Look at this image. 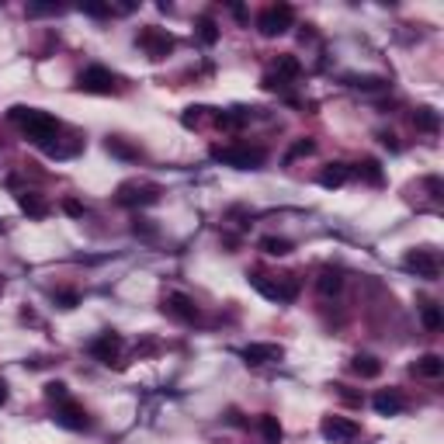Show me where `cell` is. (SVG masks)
<instances>
[{"label":"cell","instance_id":"27","mask_svg":"<svg viewBox=\"0 0 444 444\" xmlns=\"http://www.w3.org/2000/svg\"><path fill=\"white\" fill-rule=\"evenodd\" d=\"M358 174H361L368 184H382V181H385V174H382L378 160H361V163H358Z\"/></svg>","mask_w":444,"mask_h":444},{"label":"cell","instance_id":"6","mask_svg":"<svg viewBox=\"0 0 444 444\" xmlns=\"http://www.w3.org/2000/svg\"><path fill=\"white\" fill-rule=\"evenodd\" d=\"M115 198L119 205H128V208H143V205H157L160 202V184H146V181H125L119 184V191H115Z\"/></svg>","mask_w":444,"mask_h":444},{"label":"cell","instance_id":"39","mask_svg":"<svg viewBox=\"0 0 444 444\" xmlns=\"http://www.w3.org/2000/svg\"><path fill=\"white\" fill-rule=\"evenodd\" d=\"M233 18H236V21H246V11H243L240 4H233Z\"/></svg>","mask_w":444,"mask_h":444},{"label":"cell","instance_id":"9","mask_svg":"<svg viewBox=\"0 0 444 444\" xmlns=\"http://www.w3.org/2000/svg\"><path fill=\"white\" fill-rule=\"evenodd\" d=\"M83 94H115L119 90V77L112 73V70H104V66H87L80 73V80H77Z\"/></svg>","mask_w":444,"mask_h":444},{"label":"cell","instance_id":"25","mask_svg":"<svg viewBox=\"0 0 444 444\" xmlns=\"http://www.w3.org/2000/svg\"><path fill=\"white\" fill-rule=\"evenodd\" d=\"M195 28H198V42H202V45H215V42H219V25H215L212 18H198Z\"/></svg>","mask_w":444,"mask_h":444},{"label":"cell","instance_id":"10","mask_svg":"<svg viewBox=\"0 0 444 444\" xmlns=\"http://www.w3.org/2000/svg\"><path fill=\"white\" fill-rule=\"evenodd\" d=\"M163 313L174 316V320H181V323H195V320H198V306H195V299L184 295V292H170V295L163 299Z\"/></svg>","mask_w":444,"mask_h":444},{"label":"cell","instance_id":"14","mask_svg":"<svg viewBox=\"0 0 444 444\" xmlns=\"http://www.w3.org/2000/svg\"><path fill=\"white\" fill-rule=\"evenodd\" d=\"M18 208H21L28 219H45V215H49V202L42 198L39 191H21V195H18Z\"/></svg>","mask_w":444,"mask_h":444},{"label":"cell","instance_id":"2","mask_svg":"<svg viewBox=\"0 0 444 444\" xmlns=\"http://www.w3.org/2000/svg\"><path fill=\"white\" fill-rule=\"evenodd\" d=\"M292 21H295V11H292V4L282 0V4H271V7H264L257 14V32L264 39H278V35H284L292 28Z\"/></svg>","mask_w":444,"mask_h":444},{"label":"cell","instance_id":"34","mask_svg":"<svg viewBox=\"0 0 444 444\" xmlns=\"http://www.w3.org/2000/svg\"><path fill=\"white\" fill-rule=\"evenodd\" d=\"M260 87H264V90H284V87H288V80H282L278 73H268V77L260 80Z\"/></svg>","mask_w":444,"mask_h":444},{"label":"cell","instance_id":"35","mask_svg":"<svg viewBox=\"0 0 444 444\" xmlns=\"http://www.w3.org/2000/svg\"><path fill=\"white\" fill-rule=\"evenodd\" d=\"M205 112H208V108H188V112H184V125H202Z\"/></svg>","mask_w":444,"mask_h":444},{"label":"cell","instance_id":"11","mask_svg":"<svg viewBox=\"0 0 444 444\" xmlns=\"http://www.w3.org/2000/svg\"><path fill=\"white\" fill-rule=\"evenodd\" d=\"M121 347H125V340H121V333H115V330H108V333H101L94 344H90V354L97 358V361L112 364L115 358L121 354Z\"/></svg>","mask_w":444,"mask_h":444},{"label":"cell","instance_id":"3","mask_svg":"<svg viewBox=\"0 0 444 444\" xmlns=\"http://www.w3.org/2000/svg\"><path fill=\"white\" fill-rule=\"evenodd\" d=\"M212 160L236 167V170H257L264 163V150H253V146H215Z\"/></svg>","mask_w":444,"mask_h":444},{"label":"cell","instance_id":"28","mask_svg":"<svg viewBox=\"0 0 444 444\" xmlns=\"http://www.w3.org/2000/svg\"><path fill=\"white\" fill-rule=\"evenodd\" d=\"M45 400H49V403H66V400H70L66 382H45Z\"/></svg>","mask_w":444,"mask_h":444},{"label":"cell","instance_id":"7","mask_svg":"<svg viewBox=\"0 0 444 444\" xmlns=\"http://www.w3.org/2000/svg\"><path fill=\"white\" fill-rule=\"evenodd\" d=\"M320 434H323L330 444H354L361 438V424L351 420V416H323Z\"/></svg>","mask_w":444,"mask_h":444},{"label":"cell","instance_id":"17","mask_svg":"<svg viewBox=\"0 0 444 444\" xmlns=\"http://www.w3.org/2000/svg\"><path fill=\"white\" fill-rule=\"evenodd\" d=\"M340 288H344L340 271H337V268H323V271H320V278H316V292H320V295H326V299H333Z\"/></svg>","mask_w":444,"mask_h":444},{"label":"cell","instance_id":"16","mask_svg":"<svg viewBox=\"0 0 444 444\" xmlns=\"http://www.w3.org/2000/svg\"><path fill=\"white\" fill-rule=\"evenodd\" d=\"M416 378H441L444 375V358L441 354H424V358H416L413 368H409Z\"/></svg>","mask_w":444,"mask_h":444},{"label":"cell","instance_id":"36","mask_svg":"<svg viewBox=\"0 0 444 444\" xmlns=\"http://www.w3.org/2000/svg\"><path fill=\"white\" fill-rule=\"evenodd\" d=\"M378 139H382V146H385V150L400 153V139H396V132H378Z\"/></svg>","mask_w":444,"mask_h":444},{"label":"cell","instance_id":"32","mask_svg":"<svg viewBox=\"0 0 444 444\" xmlns=\"http://www.w3.org/2000/svg\"><path fill=\"white\" fill-rule=\"evenodd\" d=\"M56 306H59V309H77V306H80V295H77V292H59V295H56Z\"/></svg>","mask_w":444,"mask_h":444},{"label":"cell","instance_id":"12","mask_svg":"<svg viewBox=\"0 0 444 444\" xmlns=\"http://www.w3.org/2000/svg\"><path fill=\"white\" fill-rule=\"evenodd\" d=\"M56 424H59V427H66V431H87V427H90L87 409H83L80 403H73V400L59 403V409H56Z\"/></svg>","mask_w":444,"mask_h":444},{"label":"cell","instance_id":"33","mask_svg":"<svg viewBox=\"0 0 444 444\" xmlns=\"http://www.w3.org/2000/svg\"><path fill=\"white\" fill-rule=\"evenodd\" d=\"M83 14H90V18H112V7L108 4H83Z\"/></svg>","mask_w":444,"mask_h":444},{"label":"cell","instance_id":"15","mask_svg":"<svg viewBox=\"0 0 444 444\" xmlns=\"http://www.w3.org/2000/svg\"><path fill=\"white\" fill-rule=\"evenodd\" d=\"M371 406L382 413V416H396V413H403V406H406V400L396 392V389H382L375 400H371Z\"/></svg>","mask_w":444,"mask_h":444},{"label":"cell","instance_id":"21","mask_svg":"<svg viewBox=\"0 0 444 444\" xmlns=\"http://www.w3.org/2000/svg\"><path fill=\"white\" fill-rule=\"evenodd\" d=\"M260 438H264V444H282V424H278L275 413L260 416Z\"/></svg>","mask_w":444,"mask_h":444},{"label":"cell","instance_id":"23","mask_svg":"<svg viewBox=\"0 0 444 444\" xmlns=\"http://www.w3.org/2000/svg\"><path fill=\"white\" fill-rule=\"evenodd\" d=\"M420 320H424V326L431 330V333H438L444 326V316H441V306H434V302H427L424 309H420Z\"/></svg>","mask_w":444,"mask_h":444},{"label":"cell","instance_id":"4","mask_svg":"<svg viewBox=\"0 0 444 444\" xmlns=\"http://www.w3.org/2000/svg\"><path fill=\"white\" fill-rule=\"evenodd\" d=\"M250 282H253V288H257L264 299H271V302H292V299L299 295V288H302L295 275H284V278H275V282H271L268 275H253Z\"/></svg>","mask_w":444,"mask_h":444},{"label":"cell","instance_id":"5","mask_svg":"<svg viewBox=\"0 0 444 444\" xmlns=\"http://www.w3.org/2000/svg\"><path fill=\"white\" fill-rule=\"evenodd\" d=\"M403 268L413 271L416 278H424V282H438V275H441V257H438V250L420 246V250H409V253H406Z\"/></svg>","mask_w":444,"mask_h":444},{"label":"cell","instance_id":"24","mask_svg":"<svg viewBox=\"0 0 444 444\" xmlns=\"http://www.w3.org/2000/svg\"><path fill=\"white\" fill-rule=\"evenodd\" d=\"M275 66H278V77H282V80H295V77L302 73V63H299L295 56H278Z\"/></svg>","mask_w":444,"mask_h":444},{"label":"cell","instance_id":"38","mask_svg":"<svg viewBox=\"0 0 444 444\" xmlns=\"http://www.w3.org/2000/svg\"><path fill=\"white\" fill-rule=\"evenodd\" d=\"M63 212H66V215H73V219H80V215H83V205L73 202V198H66V202H63Z\"/></svg>","mask_w":444,"mask_h":444},{"label":"cell","instance_id":"20","mask_svg":"<svg viewBox=\"0 0 444 444\" xmlns=\"http://www.w3.org/2000/svg\"><path fill=\"white\" fill-rule=\"evenodd\" d=\"M413 125H416L420 132L434 136V132L441 128V115H438L434 108H416V112H413Z\"/></svg>","mask_w":444,"mask_h":444},{"label":"cell","instance_id":"41","mask_svg":"<svg viewBox=\"0 0 444 444\" xmlns=\"http://www.w3.org/2000/svg\"><path fill=\"white\" fill-rule=\"evenodd\" d=\"M0 292H4V275H0Z\"/></svg>","mask_w":444,"mask_h":444},{"label":"cell","instance_id":"31","mask_svg":"<svg viewBox=\"0 0 444 444\" xmlns=\"http://www.w3.org/2000/svg\"><path fill=\"white\" fill-rule=\"evenodd\" d=\"M132 233H136V236H146V240H153V236H157V226H153L150 219H136Z\"/></svg>","mask_w":444,"mask_h":444},{"label":"cell","instance_id":"29","mask_svg":"<svg viewBox=\"0 0 444 444\" xmlns=\"http://www.w3.org/2000/svg\"><path fill=\"white\" fill-rule=\"evenodd\" d=\"M351 87H358V90H382V87H389L385 77H351Z\"/></svg>","mask_w":444,"mask_h":444},{"label":"cell","instance_id":"22","mask_svg":"<svg viewBox=\"0 0 444 444\" xmlns=\"http://www.w3.org/2000/svg\"><path fill=\"white\" fill-rule=\"evenodd\" d=\"M108 153L112 157H119V160H139V150L132 146V143H125V139H119V136H108Z\"/></svg>","mask_w":444,"mask_h":444},{"label":"cell","instance_id":"19","mask_svg":"<svg viewBox=\"0 0 444 444\" xmlns=\"http://www.w3.org/2000/svg\"><path fill=\"white\" fill-rule=\"evenodd\" d=\"M351 371H354V375H361V378H378V375H382V361H378V358H371V354H354Z\"/></svg>","mask_w":444,"mask_h":444},{"label":"cell","instance_id":"30","mask_svg":"<svg viewBox=\"0 0 444 444\" xmlns=\"http://www.w3.org/2000/svg\"><path fill=\"white\" fill-rule=\"evenodd\" d=\"M313 150H316V143H313V139H299V143H295V146L288 150V157H284V160H295V157H309Z\"/></svg>","mask_w":444,"mask_h":444},{"label":"cell","instance_id":"18","mask_svg":"<svg viewBox=\"0 0 444 444\" xmlns=\"http://www.w3.org/2000/svg\"><path fill=\"white\" fill-rule=\"evenodd\" d=\"M347 177H351L347 163H326V170L320 174V184L323 188H340V184H347Z\"/></svg>","mask_w":444,"mask_h":444},{"label":"cell","instance_id":"8","mask_svg":"<svg viewBox=\"0 0 444 444\" xmlns=\"http://www.w3.org/2000/svg\"><path fill=\"white\" fill-rule=\"evenodd\" d=\"M136 45H139L150 59H163L167 52H174V35H170L167 28L150 25V28H143V32L136 35Z\"/></svg>","mask_w":444,"mask_h":444},{"label":"cell","instance_id":"1","mask_svg":"<svg viewBox=\"0 0 444 444\" xmlns=\"http://www.w3.org/2000/svg\"><path fill=\"white\" fill-rule=\"evenodd\" d=\"M7 119L14 121V125H21L25 128V136L42 146L45 153L52 150V139L59 136V121L52 119L49 112H39V108H25V104H14L11 112H7Z\"/></svg>","mask_w":444,"mask_h":444},{"label":"cell","instance_id":"40","mask_svg":"<svg viewBox=\"0 0 444 444\" xmlns=\"http://www.w3.org/2000/svg\"><path fill=\"white\" fill-rule=\"evenodd\" d=\"M7 396H11V392H7V382H4V378H0V406L7 403Z\"/></svg>","mask_w":444,"mask_h":444},{"label":"cell","instance_id":"26","mask_svg":"<svg viewBox=\"0 0 444 444\" xmlns=\"http://www.w3.org/2000/svg\"><path fill=\"white\" fill-rule=\"evenodd\" d=\"M260 250L271 253V257H284V253H292V243L284 240V236H264V240H260Z\"/></svg>","mask_w":444,"mask_h":444},{"label":"cell","instance_id":"37","mask_svg":"<svg viewBox=\"0 0 444 444\" xmlns=\"http://www.w3.org/2000/svg\"><path fill=\"white\" fill-rule=\"evenodd\" d=\"M333 389H337V396H340L344 403H351V406H358V403H361V396H354V392H347V385H333Z\"/></svg>","mask_w":444,"mask_h":444},{"label":"cell","instance_id":"13","mask_svg":"<svg viewBox=\"0 0 444 444\" xmlns=\"http://www.w3.org/2000/svg\"><path fill=\"white\" fill-rule=\"evenodd\" d=\"M284 351L278 347V344H246L243 347V361L246 364H271V361H282Z\"/></svg>","mask_w":444,"mask_h":444}]
</instances>
